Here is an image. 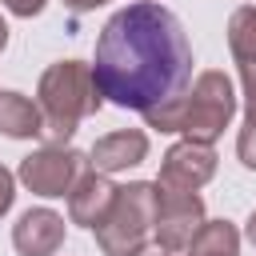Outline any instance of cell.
<instances>
[{
	"instance_id": "12",
	"label": "cell",
	"mask_w": 256,
	"mask_h": 256,
	"mask_svg": "<svg viewBox=\"0 0 256 256\" xmlns=\"http://www.w3.org/2000/svg\"><path fill=\"white\" fill-rule=\"evenodd\" d=\"M228 52L240 72H256V4H240L228 16Z\"/></svg>"
},
{
	"instance_id": "14",
	"label": "cell",
	"mask_w": 256,
	"mask_h": 256,
	"mask_svg": "<svg viewBox=\"0 0 256 256\" xmlns=\"http://www.w3.org/2000/svg\"><path fill=\"white\" fill-rule=\"evenodd\" d=\"M240 84H244V124L236 136V156L244 168L256 172V72H240Z\"/></svg>"
},
{
	"instance_id": "9",
	"label": "cell",
	"mask_w": 256,
	"mask_h": 256,
	"mask_svg": "<svg viewBox=\"0 0 256 256\" xmlns=\"http://www.w3.org/2000/svg\"><path fill=\"white\" fill-rule=\"evenodd\" d=\"M64 244V216L52 208H28L12 224V248L20 256H56Z\"/></svg>"
},
{
	"instance_id": "5",
	"label": "cell",
	"mask_w": 256,
	"mask_h": 256,
	"mask_svg": "<svg viewBox=\"0 0 256 256\" xmlns=\"http://www.w3.org/2000/svg\"><path fill=\"white\" fill-rule=\"evenodd\" d=\"M92 168L88 152H76L72 144H44L36 152H28L16 168V180L32 192V196H44V200H56V196H68L72 184Z\"/></svg>"
},
{
	"instance_id": "17",
	"label": "cell",
	"mask_w": 256,
	"mask_h": 256,
	"mask_svg": "<svg viewBox=\"0 0 256 256\" xmlns=\"http://www.w3.org/2000/svg\"><path fill=\"white\" fill-rule=\"evenodd\" d=\"M104 0H64V8H72V12H92V8H100Z\"/></svg>"
},
{
	"instance_id": "3",
	"label": "cell",
	"mask_w": 256,
	"mask_h": 256,
	"mask_svg": "<svg viewBox=\"0 0 256 256\" xmlns=\"http://www.w3.org/2000/svg\"><path fill=\"white\" fill-rule=\"evenodd\" d=\"M156 228V184L132 180L116 188V204L96 228V244L104 256H144Z\"/></svg>"
},
{
	"instance_id": "4",
	"label": "cell",
	"mask_w": 256,
	"mask_h": 256,
	"mask_svg": "<svg viewBox=\"0 0 256 256\" xmlns=\"http://www.w3.org/2000/svg\"><path fill=\"white\" fill-rule=\"evenodd\" d=\"M236 116V88L228 80V72L220 68H204L192 88L184 92V108H180V132L184 140L196 144H212L224 136V128Z\"/></svg>"
},
{
	"instance_id": "6",
	"label": "cell",
	"mask_w": 256,
	"mask_h": 256,
	"mask_svg": "<svg viewBox=\"0 0 256 256\" xmlns=\"http://www.w3.org/2000/svg\"><path fill=\"white\" fill-rule=\"evenodd\" d=\"M200 228H204V200H200V192L156 188V228H152V244L156 248L188 252V244H192V236Z\"/></svg>"
},
{
	"instance_id": "19",
	"label": "cell",
	"mask_w": 256,
	"mask_h": 256,
	"mask_svg": "<svg viewBox=\"0 0 256 256\" xmlns=\"http://www.w3.org/2000/svg\"><path fill=\"white\" fill-rule=\"evenodd\" d=\"M4 48H8V24L0 20V52H4Z\"/></svg>"
},
{
	"instance_id": "2",
	"label": "cell",
	"mask_w": 256,
	"mask_h": 256,
	"mask_svg": "<svg viewBox=\"0 0 256 256\" xmlns=\"http://www.w3.org/2000/svg\"><path fill=\"white\" fill-rule=\"evenodd\" d=\"M36 104L44 112V140L48 144H68L80 128L84 116L100 112L104 96L92 80V64L84 60H56L40 72L36 84Z\"/></svg>"
},
{
	"instance_id": "8",
	"label": "cell",
	"mask_w": 256,
	"mask_h": 256,
	"mask_svg": "<svg viewBox=\"0 0 256 256\" xmlns=\"http://www.w3.org/2000/svg\"><path fill=\"white\" fill-rule=\"evenodd\" d=\"M112 204H116V184H112L104 172L88 168V172L72 184V192H68V220L96 232V228L104 224V216L112 212Z\"/></svg>"
},
{
	"instance_id": "10",
	"label": "cell",
	"mask_w": 256,
	"mask_h": 256,
	"mask_svg": "<svg viewBox=\"0 0 256 256\" xmlns=\"http://www.w3.org/2000/svg\"><path fill=\"white\" fill-rule=\"evenodd\" d=\"M88 160L96 172L112 176V172H128L136 164L148 160V132L140 128H116L108 136H100L92 148H88Z\"/></svg>"
},
{
	"instance_id": "1",
	"label": "cell",
	"mask_w": 256,
	"mask_h": 256,
	"mask_svg": "<svg viewBox=\"0 0 256 256\" xmlns=\"http://www.w3.org/2000/svg\"><path fill=\"white\" fill-rule=\"evenodd\" d=\"M92 80L116 108L152 112L192 88V44L172 8L132 0L108 16L92 52Z\"/></svg>"
},
{
	"instance_id": "18",
	"label": "cell",
	"mask_w": 256,
	"mask_h": 256,
	"mask_svg": "<svg viewBox=\"0 0 256 256\" xmlns=\"http://www.w3.org/2000/svg\"><path fill=\"white\" fill-rule=\"evenodd\" d=\"M244 236H248V244H252V248H256V212H252V216H248V224H244Z\"/></svg>"
},
{
	"instance_id": "20",
	"label": "cell",
	"mask_w": 256,
	"mask_h": 256,
	"mask_svg": "<svg viewBox=\"0 0 256 256\" xmlns=\"http://www.w3.org/2000/svg\"><path fill=\"white\" fill-rule=\"evenodd\" d=\"M144 256H184V252H164V248H156V252H144Z\"/></svg>"
},
{
	"instance_id": "16",
	"label": "cell",
	"mask_w": 256,
	"mask_h": 256,
	"mask_svg": "<svg viewBox=\"0 0 256 256\" xmlns=\"http://www.w3.org/2000/svg\"><path fill=\"white\" fill-rule=\"evenodd\" d=\"M12 204H16V176L0 164V216H8Z\"/></svg>"
},
{
	"instance_id": "11",
	"label": "cell",
	"mask_w": 256,
	"mask_h": 256,
	"mask_svg": "<svg viewBox=\"0 0 256 256\" xmlns=\"http://www.w3.org/2000/svg\"><path fill=\"white\" fill-rule=\"evenodd\" d=\"M0 132L8 140H36L44 136V112L24 92H0Z\"/></svg>"
},
{
	"instance_id": "13",
	"label": "cell",
	"mask_w": 256,
	"mask_h": 256,
	"mask_svg": "<svg viewBox=\"0 0 256 256\" xmlns=\"http://www.w3.org/2000/svg\"><path fill=\"white\" fill-rule=\"evenodd\" d=\"M184 256H240V232L232 220H204Z\"/></svg>"
},
{
	"instance_id": "15",
	"label": "cell",
	"mask_w": 256,
	"mask_h": 256,
	"mask_svg": "<svg viewBox=\"0 0 256 256\" xmlns=\"http://www.w3.org/2000/svg\"><path fill=\"white\" fill-rule=\"evenodd\" d=\"M0 4H4L12 16H20V20H32V16H40V12H44V4H48V0H0Z\"/></svg>"
},
{
	"instance_id": "7",
	"label": "cell",
	"mask_w": 256,
	"mask_h": 256,
	"mask_svg": "<svg viewBox=\"0 0 256 256\" xmlns=\"http://www.w3.org/2000/svg\"><path fill=\"white\" fill-rule=\"evenodd\" d=\"M212 176H216V148L212 144H196V140H176L164 152V160H160L156 188H168V192H200Z\"/></svg>"
}]
</instances>
